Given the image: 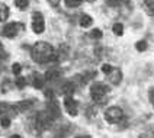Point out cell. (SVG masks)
<instances>
[{
  "instance_id": "cell-1",
  "label": "cell",
  "mask_w": 154,
  "mask_h": 138,
  "mask_svg": "<svg viewBox=\"0 0 154 138\" xmlns=\"http://www.w3.org/2000/svg\"><path fill=\"white\" fill-rule=\"evenodd\" d=\"M32 58L39 64H44L48 61H54L55 55L52 47L48 42H36L32 48Z\"/></svg>"
},
{
  "instance_id": "cell-2",
  "label": "cell",
  "mask_w": 154,
  "mask_h": 138,
  "mask_svg": "<svg viewBox=\"0 0 154 138\" xmlns=\"http://www.w3.org/2000/svg\"><path fill=\"white\" fill-rule=\"evenodd\" d=\"M105 119L109 122V124H118L119 121L124 119V112L118 106H111L105 112Z\"/></svg>"
},
{
  "instance_id": "cell-3",
  "label": "cell",
  "mask_w": 154,
  "mask_h": 138,
  "mask_svg": "<svg viewBox=\"0 0 154 138\" xmlns=\"http://www.w3.org/2000/svg\"><path fill=\"white\" fill-rule=\"evenodd\" d=\"M32 29H34L35 34H42L44 29H45V22H44V17L39 12H35L32 15Z\"/></svg>"
},
{
  "instance_id": "cell-4",
  "label": "cell",
  "mask_w": 154,
  "mask_h": 138,
  "mask_svg": "<svg viewBox=\"0 0 154 138\" xmlns=\"http://www.w3.org/2000/svg\"><path fill=\"white\" fill-rule=\"evenodd\" d=\"M22 28H23V25H20L17 22H10V23H8V25L3 28V34H5V36H8V38H15Z\"/></svg>"
},
{
  "instance_id": "cell-5",
  "label": "cell",
  "mask_w": 154,
  "mask_h": 138,
  "mask_svg": "<svg viewBox=\"0 0 154 138\" xmlns=\"http://www.w3.org/2000/svg\"><path fill=\"white\" fill-rule=\"evenodd\" d=\"M64 106H66V111L69 112V115H71V116H76L77 115V102L71 96H66Z\"/></svg>"
},
{
  "instance_id": "cell-6",
  "label": "cell",
  "mask_w": 154,
  "mask_h": 138,
  "mask_svg": "<svg viewBox=\"0 0 154 138\" xmlns=\"http://www.w3.org/2000/svg\"><path fill=\"white\" fill-rule=\"evenodd\" d=\"M109 92V87L103 83H93L90 87V95H99V96H105Z\"/></svg>"
},
{
  "instance_id": "cell-7",
  "label": "cell",
  "mask_w": 154,
  "mask_h": 138,
  "mask_svg": "<svg viewBox=\"0 0 154 138\" xmlns=\"http://www.w3.org/2000/svg\"><path fill=\"white\" fill-rule=\"evenodd\" d=\"M9 17V8L5 3H0V22H6Z\"/></svg>"
},
{
  "instance_id": "cell-8",
  "label": "cell",
  "mask_w": 154,
  "mask_h": 138,
  "mask_svg": "<svg viewBox=\"0 0 154 138\" xmlns=\"http://www.w3.org/2000/svg\"><path fill=\"white\" fill-rule=\"evenodd\" d=\"M57 77H60V71H57V70H48L47 73H45V81H51V80H57Z\"/></svg>"
},
{
  "instance_id": "cell-9",
  "label": "cell",
  "mask_w": 154,
  "mask_h": 138,
  "mask_svg": "<svg viewBox=\"0 0 154 138\" xmlns=\"http://www.w3.org/2000/svg\"><path fill=\"white\" fill-rule=\"evenodd\" d=\"M92 23H93L92 16H89V15H83V16L80 17V26H83V28H89V26H92Z\"/></svg>"
},
{
  "instance_id": "cell-10",
  "label": "cell",
  "mask_w": 154,
  "mask_h": 138,
  "mask_svg": "<svg viewBox=\"0 0 154 138\" xmlns=\"http://www.w3.org/2000/svg\"><path fill=\"white\" fill-rule=\"evenodd\" d=\"M44 81H45V78H44L42 76H39L38 73H35L34 74V86L36 87V89H42Z\"/></svg>"
},
{
  "instance_id": "cell-11",
  "label": "cell",
  "mask_w": 154,
  "mask_h": 138,
  "mask_svg": "<svg viewBox=\"0 0 154 138\" xmlns=\"http://www.w3.org/2000/svg\"><path fill=\"white\" fill-rule=\"evenodd\" d=\"M73 92H74L73 83H66V84L63 86V93H66V96H71L73 95Z\"/></svg>"
},
{
  "instance_id": "cell-12",
  "label": "cell",
  "mask_w": 154,
  "mask_h": 138,
  "mask_svg": "<svg viewBox=\"0 0 154 138\" xmlns=\"http://www.w3.org/2000/svg\"><path fill=\"white\" fill-rule=\"evenodd\" d=\"M112 31H113V34L115 35L121 36V35L124 34V26H122V23H115L113 28H112Z\"/></svg>"
},
{
  "instance_id": "cell-13",
  "label": "cell",
  "mask_w": 154,
  "mask_h": 138,
  "mask_svg": "<svg viewBox=\"0 0 154 138\" xmlns=\"http://www.w3.org/2000/svg\"><path fill=\"white\" fill-rule=\"evenodd\" d=\"M64 2H66V6L67 8H77V6L82 5L83 0H64Z\"/></svg>"
},
{
  "instance_id": "cell-14",
  "label": "cell",
  "mask_w": 154,
  "mask_h": 138,
  "mask_svg": "<svg viewBox=\"0 0 154 138\" xmlns=\"http://www.w3.org/2000/svg\"><path fill=\"white\" fill-rule=\"evenodd\" d=\"M100 70H102V73H105V74H111L112 71H113V67H112L111 64L105 63V64H102V67H100Z\"/></svg>"
},
{
  "instance_id": "cell-15",
  "label": "cell",
  "mask_w": 154,
  "mask_h": 138,
  "mask_svg": "<svg viewBox=\"0 0 154 138\" xmlns=\"http://www.w3.org/2000/svg\"><path fill=\"white\" fill-rule=\"evenodd\" d=\"M28 5H29V2H28V0H15V6L19 8V9L28 8Z\"/></svg>"
},
{
  "instance_id": "cell-16",
  "label": "cell",
  "mask_w": 154,
  "mask_h": 138,
  "mask_svg": "<svg viewBox=\"0 0 154 138\" xmlns=\"http://www.w3.org/2000/svg\"><path fill=\"white\" fill-rule=\"evenodd\" d=\"M12 70H13V73H15L16 76H19V74L22 73V66H20L19 63H15V64L12 66Z\"/></svg>"
},
{
  "instance_id": "cell-17",
  "label": "cell",
  "mask_w": 154,
  "mask_h": 138,
  "mask_svg": "<svg viewBox=\"0 0 154 138\" xmlns=\"http://www.w3.org/2000/svg\"><path fill=\"white\" fill-rule=\"evenodd\" d=\"M135 47H137L138 51H146V50H147V42H146V41H138Z\"/></svg>"
},
{
  "instance_id": "cell-18",
  "label": "cell",
  "mask_w": 154,
  "mask_h": 138,
  "mask_svg": "<svg viewBox=\"0 0 154 138\" xmlns=\"http://www.w3.org/2000/svg\"><path fill=\"white\" fill-rule=\"evenodd\" d=\"M90 36H92V38H94V39L102 38V32H100V29H93V31L90 32Z\"/></svg>"
},
{
  "instance_id": "cell-19",
  "label": "cell",
  "mask_w": 154,
  "mask_h": 138,
  "mask_svg": "<svg viewBox=\"0 0 154 138\" xmlns=\"http://www.w3.org/2000/svg\"><path fill=\"white\" fill-rule=\"evenodd\" d=\"M25 84H26V80H25V77H17V80H16V86L19 87V89H22V87H25Z\"/></svg>"
},
{
  "instance_id": "cell-20",
  "label": "cell",
  "mask_w": 154,
  "mask_h": 138,
  "mask_svg": "<svg viewBox=\"0 0 154 138\" xmlns=\"http://www.w3.org/2000/svg\"><path fill=\"white\" fill-rule=\"evenodd\" d=\"M92 96V99H93L96 103H102L103 100H105V96H99V95H90Z\"/></svg>"
},
{
  "instance_id": "cell-21",
  "label": "cell",
  "mask_w": 154,
  "mask_h": 138,
  "mask_svg": "<svg viewBox=\"0 0 154 138\" xmlns=\"http://www.w3.org/2000/svg\"><path fill=\"white\" fill-rule=\"evenodd\" d=\"M28 108H31V102H29V100L20 102V105H19V109H22V111H25V109H28Z\"/></svg>"
},
{
  "instance_id": "cell-22",
  "label": "cell",
  "mask_w": 154,
  "mask_h": 138,
  "mask_svg": "<svg viewBox=\"0 0 154 138\" xmlns=\"http://www.w3.org/2000/svg\"><path fill=\"white\" fill-rule=\"evenodd\" d=\"M105 2H106V5L111 6V8H115V6L119 5V0H105Z\"/></svg>"
},
{
  "instance_id": "cell-23",
  "label": "cell",
  "mask_w": 154,
  "mask_h": 138,
  "mask_svg": "<svg viewBox=\"0 0 154 138\" xmlns=\"http://www.w3.org/2000/svg\"><path fill=\"white\" fill-rule=\"evenodd\" d=\"M0 124H2V127L8 128V127H10V119H8V118H3V119L0 121Z\"/></svg>"
},
{
  "instance_id": "cell-24",
  "label": "cell",
  "mask_w": 154,
  "mask_h": 138,
  "mask_svg": "<svg viewBox=\"0 0 154 138\" xmlns=\"http://www.w3.org/2000/svg\"><path fill=\"white\" fill-rule=\"evenodd\" d=\"M9 109V106L6 103H0V113H3V112H6Z\"/></svg>"
},
{
  "instance_id": "cell-25",
  "label": "cell",
  "mask_w": 154,
  "mask_h": 138,
  "mask_svg": "<svg viewBox=\"0 0 154 138\" xmlns=\"http://www.w3.org/2000/svg\"><path fill=\"white\" fill-rule=\"evenodd\" d=\"M148 13H150V15H154V3H150V5H148Z\"/></svg>"
},
{
  "instance_id": "cell-26",
  "label": "cell",
  "mask_w": 154,
  "mask_h": 138,
  "mask_svg": "<svg viewBox=\"0 0 154 138\" xmlns=\"http://www.w3.org/2000/svg\"><path fill=\"white\" fill-rule=\"evenodd\" d=\"M5 57H6V52L3 51V47H2V44H0V60L5 58Z\"/></svg>"
},
{
  "instance_id": "cell-27",
  "label": "cell",
  "mask_w": 154,
  "mask_h": 138,
  "mask_svg": "<svg viewBox=\"0 0 154 138\" xmlns=\"http://www.w3.org/2000/svg\"><path fill=\"white\" fill-rule=\"evenodd\" d=\"M48 3H50L51 6H58V3H60V0H48Z\"/></svg>"
},
{
  "instance_id": "cell-28",
  "label": "cell",
  "mask_w": 154,
  "mask_h": 138,
  "mask_svg": "<svg viewBox=\"0 0 154 138\" xmlns=\"http://www.w3.org/2000/svg\"><path fill=\"white\" fill-rule=\"evenodd\" d=\"M150 100H151V103L154 105V90L151 92V93H150Z\"/></svg>"
},
{
  "instance_id": "cell-29",
  "label": "cell",
  "mask_w": 154,
  "mask_h": 138,
  "mask_svg": "<svg viewBox=\"0 0 154 138\" xmlns=\"http://www.w3.org/2000/svg\"><path fill=\"white\" fill-rule=\"evenodd\" d=\"M10 138H22V137H20V135H12Z\"/></svg>"
},
{
  "instance_id": "cell-30",
  "label": "cell",
  "mask_w": 154,
  "mask_h": 138,
  "mask_svg": "<svg viewBox=\"0 0 154 138\" xmlns=\"http://www.w3.org/2000/svg\"><path fill=\"white\" fill-rule=\"evenodd\" d=\"M76 138H90V137H87V135H82V137H76Z\"/></svg>"
},
{
  "instance_id": "cell-31",
  "label": "cell",
  "mask_w": 154,
  "mask_h": 138,
  "mask_svg": "<svg viewBox=\"0 0 154 138\" xmlns=\"http://www.w3.org/2000/svg\"><path fill=\"white\" fill-rule=\"evenodd\" d=\"M89 2H93V0H89Z\"/></svg>"
}]
</instances>
